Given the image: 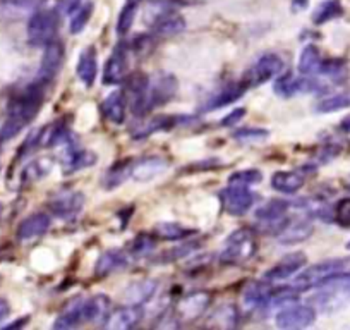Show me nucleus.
Here are the masks:
<instances>
[{
	"mask_svg": "<svg viewBox=\"0 0 350 330\" xmlns=\"http://www.w3.org/2000/svg\"><path fill=\"white\" fill-rule=\"evenodd\" d=\"M43 88H45V83L36 81L35 85L26 88L21 95L12 99V102L9 103L4 126L0 129V140L5 141L14 138L38 116L40 107L43 103Z\"/></svg>",
	"mask_w": 350,
	"mask_h": 330,
	"instance_id": "1",
	"label": "nucleus"
},
{
	"mask_svg": "<svg viewBox=\"0 0 350 330\" xmlns=\"http://www.w3.org/2000/svg\"><path fill=\"white\" fill-rule=\"evenodd\" d=\"M256 250H258V244H256L254 234L247 229H239L232 232L225 241L220 262L227 265L242 264V262H247L256 253Z\"/></svg>",
	"mask_w": 350,
	"mask_h": 330,
	"instance_id": "2",
	"label": "nucleus"
},
{
	"mask_svg": "<svg viewBox=\"0 0 350 330\" xmlns=\"http://www.w3.org/2000/svg\"><path fill=\"white\" fill-rule=\"evenodd\" d=\"M59 16L52 9H36L28 21V40L33 47H46L57 36Z\"/></svg>",
	"mask_w": 350,
	"mask_h": 330,
	"instance_id": "3",
	"label": "nucleus"
},
{
	"mask_svg": "<svg viewBox=\"0 0 350 330\" xmlns=\"http://www.w3.org/2000/svg\"><path fill=\"white\" fill-rule=\"evenodd\" d=\"M175 93H177V79L170 74H157L153 79H150L146 90V99H144L146 114L154 107L165 105L168 100L174 99Z\"/></svg>",
	"mask_w": 350,
	"mask_h": 330,
	"instance_id": "4",
	"label": "nucleus"
},
{
	"mask_svg": "<svg viewBox=\"0 0 350 330\" xmlns=\"http://www.w3.org/2000/svg\"><path fill=\"white\" fill-rule=\"evenodd\" d=\"M343 268H345V262L343 260L319 262V264L312 265V267L306 268L304 272L299 274V277L294 281V288H297V291H306V289L318 288L325 279H328L329 275L336 274V272H342Z\"/></svg>",
	"mask_w": 350,
	"mask_h": 330,
	"instance_id": "5",
	"label": "nucleus"
},
{
	"mask_svg": "<svg viewBox=\"0 0 350 330\" xmlns=\"http://www.w3.org/2000/svg\"><path fill=\"white\" fill-rule=\"evenodd\" d=\"M282 69H284V60L277 53H265L249 69L244 83L247 86L265 85L270 79H273L275 76H278Z\"/></svg>",
	"mask_w": 350,
	"mask_h": 330,
	"instance_id": "6",
	"label": "nucleus"
},
{
	"mask_svg": "<svg viewBox=\"0 0 350 330\" xmlns=\"http://www.w3.org/2000/svg\"><path fill=\"white\" fill-rule=\"evenodd\" d=\"M220 201L227 214L239 217V215H244L251 210V207L254 205V194L245 186H230L228 184V188L220 191Z\"/></svg>",
	"mask_w": 350,
	"mask_h": 330,
	"instance_id": "7",
	"label": "nucleus"
},
{
	"mask_svg": "<svg viewBox=\"0 0 350 330\" xmlns=\"http://www.w3.org/2000/svg\"><path fill=\"white\" fill-rule=\"evenodd\" d=\"M84 207V194L81 191H62L50 200V212L55 217L69 220L74 218Z\"/></svg>",
	"mask_w": 350,
	"mask_h": 330,
	"instance_id": "8",
	"label": "nucleus"
},
{
	"mask_svg": "<svg viewBox=\"0 0 350 330\" xmlns=\"http://www.w3.org/2000/svg\"><path fill=\"white\" fill-rule=\"evenodd\" d=\"M316 318V312L312 306L294 305L280 309L275 316V323L280 329H304L309 327Z\"/></svg>",
	"mask_w": 350,
	"mask_h": 330,
	"instance_id": "9",
	"label": "nucleus"
},
{
	"mask_svg": "<svg viewBox=\"0 0 350 330\" xmlns=\"http://www.w3.org/2000/svg\"><path fill=\"white\" fill-rule=\"evenodd\" d=\"M127 55H129V50H127L126 43H119L113 49L112 55L109 57L105 69H103V85H120L126 79Z\"/></svg>",
	"mask_w": 350,
	"mask_h": 330,
	"instance_id": "10",
	"label": "nucleus"
},
{
	"mask_svg": "<svg viewBox=\"0 0 350 330\" xmlns=\"http://www.w3.org/2000/svg\"><path fill=\"white\" fill-rule=\"evenodd\" d=\"M319 90H321V85L309 76L297 79L292 74H285V76L278 77L277 83H275V93L282 99H292L297 93H312L319 92Z\"/></svg>",
	"mask_w": 350,
	"mask_h": 330,
	"instance_id": "11",
	"label": "nucleus"
},
{
	"mask_svg": "<svg viewBox=\"0 0 350 330\" xmlns=\"http://www.w3.org/2000/svg\"><path fill=\"white\" fill-rule=\"evenodd\" d=\"M306 262H308V258H306V255L301 253V251L288 253L285 255L280 262H277L273 267L268 268L262 277H265V281L268 282L285 281V279L292 277V275H295L297 272H301V268L304 267Z\"/></svg>",
	"mask_w": 350,
	"mask_h": 330,
	"instance_id": "12",
	"label": "nucleus"
},
{
	"mask_svg": "<svg viewBox=\"0 0 350 330\" xmlns=\"http://www.w3.org/2000/svg\"><path fill=\"white\" fill-rule=\"evenodd\" d=\"M167 169L168 162L165 158L151 155V157H143L131 164V177L137 183H148L161 176Z\"/></svg>",
	"mask_w": 350,
	"mask_h": 330,
	"instance_id": "13",
	"label": "nucleus"
},
{
	"mask_svg": "<svg viewBox=\"0 0 350 330\" xmlns=\"http://www.w3.org/2000/svg\"><path fill=\"white\" fill-rule=\"evenodd\" d=\"M64 55H66V49L60 42L53 40L52 43L45 47V53L42 59V67H40L38 81L49 85L50 81L60 73V67L64 64Z\"/></svg>",
	"mask_w": 350,
	"mask_h": 330,
	"instance_id": "14",
	"label": "nucleus"
},
{
	"mask_svg": "<svg viewBox=\"0 0 350 330\" xmlns=\"http://www.w3.org/2000/svg\"><path fill=\"white\" fill-rule=\"evenodd\" d=\"M143 320V308L139 305H127L109 313L103 325L112 330H126L139 325Z\"/></svg>",
	"mask_w": 350,
	"mask_h": 330,
	"instance_id": "15",
	"label": "nucleus"
},
{
	"mask_svg": "<svg viewBox=\"0 0 350 330\" xmlns=\"http://www.w3.org/2000/svg\"><path fill=\"white\" fill-rule=\"evenodd\" d=\"M210 294L206 291H198L189 294L187 298H184L183 301H179L177 306V316L175 318L180 320H194L198 316H201L204 313V309L210 305Z\"/></svg>",
	"mask_w": 350,
	"mask_h": 330,
	"instance_id": "16",
	"label": "nucleus"
},
{
	"mask_svg": "<svg viewBox=\"0 0 350 330\" xmlns=\"http://www.w3.org/2000/svg\"><path fill=\"white\" fill-rule=\"evenodd\" d=\"M76 74L84 86H88V88L93 86V83L96 79V74H98V59H96L95 47H86L81 52L76 66Z\"/></svg>",
	"mask_w": 350,
	"mask_h": 330,
	"instance_id": "17",
	"label": "nucleus"
},
{
	"mask_svg": "<svg viewBox=\"0 0 350 330\" xmlns=\"http://www.w3.org/2000/svg\"><path fill=\"white\" fill-rule=\"evenodd\" d=\"M49 227L50 217L46 214L38 212V214H33L29 215V217H26L25 220L19 224L16 234H18V238L21 239V241H29V239L40 238V236L45 234V232L49 231Z\"/></svg>",
	"mask_w": 350,
	"mask_h": 330,
	"instance_id": "18",
	"label": "nucleus"
},
{
	"mask_svg": "<svg viewBox=\"0 0 350 330\" xmlns=\"http://www.w3.org/2000/svg\"><path fill=\"white\" fill-rule=\"evenodd\" d=\"M153 33L158 38H170V36L179 35L186 29V21L180 14H175V12H165L157 18V21L153 23Z\"/></svg>",
	"mask_w": 350,
	"mask_h": 330,
	"instance_id": "19",
	"label": "nucleus"
},
{
	"mask_svg": "<svg viewBox=\"0 0 350 330\" xmlns=\"http://www.w3.org/2000/svg\"><path fill=\"white\" fill-rule=\"evenodd\" d=\"M96 162V155L93 151L83 150L79 147H69L64 155V170L66 173H76L86 167H92Z\"/></svg>",
	"mask_w": 350,
	"mask_h": 330,
	"instance_id": "20",
	"label": "nucleus"
},
{
	"mask_svg": "<svg viewBox=\"0 0 350 330\" xmlns=\"http://www.w3.org/2000/svg\"><path fill=\"white\" fill-rule=\"evenodd\" d=\"M110 308V299L103 294H96L90 299H84L83 313H84V322L88 323H98L105 322L109 316Z\"/></svg>",
	"mask_w": 350,
	"mask_h": 330,
	"instance_id": "21",
	"label": "nucleus"
},
{
	"mask_svg": "<svg viewBox=\"0 0 350 330\" xmlns=\"http://www.w3.org/2000/svg\"><path fill=\"white\" fill-rule=\"evenodd\" d=\"M83 305L84 299H74L69 305L64 308V312L60 313L59 318L53 323V329L59 330H67V329H76L81 323H84V313H83Z\"/></svg>",
	"mask_w": 350,
	"mask_h": 330,
	"instance_id": "22",
	"label": "nucleus"
},
{
	"mask_svg": "<svg viewBox=\"0 0 350 330\" xmlns=\"http://www.w3.org/2000/svg\"><path fill=\"white\" fill-rule=\"evenodd\" d=\"M126 107H127V97L126 92H113L107 97L103 102V114L107 119L112 124H122L126 120Z\"/></svg>",
	"mask_w": 350,
	"mask_h": 330,
	"instance_id": "23",
	"label": "nucleus"
},
{
	"mask_svg": "<svg viewBox=\"0 0 350 330\" xmlns=\"http://www.w3.org/2000/svg\"><path fill=\"white\" fill-rule=\"evenodd\" d=\"M306 179L304 176H301L299 173H292V170H280V173H275L271 177V188L278 193L285 194H294L299 190H302Z\"/></svg>",
	"mask_w": 350,
	"mask_h": 330,
	"instance_id": "24",
	"label": "nucleus"
},
{
	"mask_svg": "<svg viewBox=\"0 0 350 330\" xmlns=\"http://www.w3.org/2000/svg\"><path fill=\"white\" fill-rule=\"evenodd\" d=\"M127 265V257L120 250H109L98 258L95 267V274L98 277H107L113 272L120 270Z\"/></svg>",
	"mask_w": 350,
	"mask_h": 330,
	"instance_id": "25",
	"label": "nucleus"
},
{
	"mask_svg": "<svg viewBox=\"0 0 350 330\" xmlns=\"http://www.w3.org/2000/svg\"><path fill=\"white\" fill-rule=\"evenodd\" d=\"M249 86L245 85L244 81H242V83H234V85L225 86V88L221 90L217 97H213V99H211V102L208 103L206 109L213 110V109H220V107L230 105V103L237 102V100L244 95L245 90Z\"/></svg>",
	"mask_w": 350,
	"mask_h": 330,
	"instance_id": "26",
	"label": "nucleus"
},
{
	"mask_svg": "<svg viewBox=\"0 0 350 330\" xmlns=\"http://www.w3.org/2000/svg\"><path fill=\"white\" fill-rule=\"evenodd\" d=\"M321 53H319L318 47L308 45L302 50L301 57H299L297 69L302 76H312V74H318L321 69Z\"/></svg>",
	"mask_w": 350,
	"mask_h": 330,
	"instance_id": "27",
	"label": "nucleus"
},
{
	"mask_svg": "<svg viewBox=\"0 0 350 330\" xmlns=\"http://www.w3.org/2000/svg\"><path fill=\"white\" fill-rule=\"evenodd\" d=\"M158 284L154 281H139L134 282L133 285H129L126 292V299L131 303V305H139L143 306L144 303L150 301L151 298L157 292Z\"/></svg>",
	"mask_w": 350,
	"mask_h": 330,
	"instance_id": "28",
	"label": "nucleus"
},
{
	"mask_svg": "<svg viewBox=\"0 0 350 330\" xmlns=\"http://www.w3.org/2000/svg\"><path fill=\"white\" fill-rule=\"evenodd\" d=\"M311 234L312 225L309 222H297V224H291L288 222L287 227L278 234V241L282 244H299V242L306 241Z\"/></svg>",
	"mask_w": 350,
	"mask_h": 330,
	"instance_id": "29",
	"label": "nucleus"
},
{
	"mask_svg": "<svg viewBox=\"0 0 350 330\" xmlns=\"http://www.w3.org/2000/svg\"><path fill=\"white\" fill-rule=\"evenodd\" d=\"M343 14V8L340 4V0H326L319 5L312 14V23L314 25H325V23L332 21V19L340 18Z\"/></svg>",
	"mask_w": 350,
	"mask_h": 330,
	"instance_id": "30",
	"label": "nucleus"
},
{
	"mask_svg": "<svg viewBox=\"0 0 350 330\" xmlns=\"http://www.w3.org/2000/svg\"><path fill=\"white\" fill-rule=\"evenodd\" d=\"M177 123V117H168V116H160L151 119L146 126H143L141 129H137L136 133L133 134L134 140H144V138L151 136L153 133H158V131L170 129L172 126H175Z\"/></svg>",
	"mask_w": 350,
	"mask_h": 330,
	"instance_id": "31",
	"label": "nucleus"
},
{
	"mask_svg": "<svg viewBox=\"0 0 350 330\" xmlns=\"http://www.w3.org/2000/svg\"><path fill=\"white\" fill-rule=\"evenodd\" d=\"M350 107V93H336V95L325 97L316 103V110L319 114L336 112V110L349 109Z\"/></svg>",
	"mask_w": 350,
	"mask_h": 330,
	"instance_id": "32",
	"label": "nucleus"
},
{
	"mask_svg": "<svg viewBox=\"0 0 350 330\" xmlns=\"http://www.w3.org/2000/svg\"><path fill=\"white\" fill-rule=\"evenodd\" d=\"M270 289L268 285L262 284H251L242 294L245 306L249 308H259V306H267L268 294H270Z\"/></svg>",
	"mask_w": 350,
	"mask_h": 330,
	"instance_id": "33",
	"label": "nucleus"
},
{
	"mask_svg": "<svg viewBox=\"0 0 350 330\" xmlns=\"http://www.w3.org/2000/svg\"><path fill=\"white\" fill-rule=\"evenodd\" d=\"M131 160H122L117 162L116 165H112V169L107 173L105 176V188L107 190H113L119 184H122L127 177H131Z\"/></svg>",
	"mask_w": 350,
	"mask_h": 330,
	"instance_id": "34",
	"label": "nucleus"
},
{
	"mask_svg": "<svg viewBox=\"0 0 350 330\" xmlns=\"http://www.w3.org/2000/svg\"><path fill=\"white\" fill-rule=\"evenodd\" d=\"M288 210V203L284 200H271L259 207L256 210V218L261 220H275V218L285 217V212Z\"/></svg>",
	"mask_w": 350,
	"mask_h": 330,
	"instance_id": "35",
	"label": "nucleus"
},
{
	"mask_svg": "<svg viewBox=\"0 0 350 330\" xmlns=\"http://www.w3.org/2000/svg\"><path fill=\"white\" fill-rule=\"evenodd\" d=\"M93 12V4L92 2H84V4H79L72 12H70V33L72 35H77L84 29V26L88 25L90 18H92Z\"/></svg>",
	"mask_w": 350,
	"mask_h": 330,
	"instance_id": "36",
	"label": "nucleus"
},
{
	"mask_svg": "<svg viewBox=\"0 0 350 330\" xmlns=\"http://www.w3.org/2000/svg\"><path fill=\"white\" fill-rule=\"evenodd\" d=\"M189 229H186L184 225L177 224V222H163V224L157 225V234L158 238L167 239V241H180V239L191 236Z\"/></svg>",
	"mask_w": 350,
	"mask_h": 330,
	"instance_id": "37",
	"label": "nucleus"
},
{
	"mask_svg": "<svg viewBox=\"0 0 350 330\" xmlns=\"http://www.w3.org/2000/svg\"><path fill=\"white\" fill-rule=\"evenodd\" d=\"M42 0H0V8L8 14H25L35 12L40 8Z\"/></svg>",
	"mask_w": 350,
	"mask_h": 330,
	"instance_id": "38",
	"label": "nucleus"
},
{
	"mask_svg": "<svg viewBox=\"0 0 350 330\" xmlns=\"http://www.w3.org/2000/svg\"><path fill=\"white\" fill-rule=\"evenodd\" d=\"M136 9L137 2H131V0L124 5V9L119 14V19H117V35L126 36L129 33V29L133 28L134 18H136Z\"/></svg>",
	"mask_w": 350,
	"mask_h": 330,
	"instance_id": "39",
	"label": "nucleus"
},
{
	"mask_svg": "<svg viewBox=\"0 0 350 330\" xmlns=\"http://www.w3.org/2000/svg\"><path fill=\"white\" fill-rule=\"evenodd\" d=\"M262 179V174L258 169H245L234 173L228 177V184L230 186H252V184H259Z\"/></svg>",
	"mask_w": 350,
	"mask_h": 330,
	"instance_id": "40",
	"label": "nucleus"
},
{
	"mask_svg": "<svg viewBox=\"0 0 350 330\" xmlns=\"http://www.w3.org/2000/svg\"><path fill=\"white\" fill-rule=\"evenodd\" d=\"M268 131L261 129V127H242V129L235 131L234 140L239 143H256V141H262L268 138Z\"/></svg>",
	"mask_w": 350,
	"mask_h": 330,
	"instance_id": "41",
	"label": "nucleus"
},
{
	"mask_svg": "<svg viewBox=\"0 0 350 330\" xmlns=\"http://www.w3.org/2000/svg\"><path fill=\"white\" fill-rule=\"evenodd\" d=\"M154 248V239L151 234H146V232H141L139 236H136V239L131 244V253L134 257H144V255L150 253Z\"/></svg>",
	"mask_w": 350,
	"mask_h": 330,
	"instance_id": "42",
	"label": "nucleus"
},
{
	"mask_svg": "<svg viewBox=\"0 0 350 330\" xmlns=\"http://www.w3.org/2000/svg\"><path fill=\"white\" fill-rule=\"evenodd\" d=\"M52 165L46 160H36L33 164H29L28 167L23 173V179L26 181H40L43 176H46Z\"/></svg>",
	"mask_w": 350,
	"mask_h": 330,
	"instance_id": "43",
	"label": "nucleus"
},
{
	"mask_svg": "<svg viewBox=\"0 0 350 330\" xmlns=\"http://www.w3.org/2000/svg\"><path fill=\"white\" fill-rule=\"evenodd\" d=\"M345 73H347V66H345V62L340 59L323 60L321 69H319V74H323V76H328V77H335V79H338V77Z\"/></svg>",
	"mask_w": 350,
	"mask_h": 330,
	"instance_id": "44",
	"label": "nucleus"
},
{
	"mask_svg": "<svg viewBox=\"0 0 350 330\" xmlns=\"http://www.w3.org/2000/svg\"><path fill=\"white\" fill-rule=\"evenodd\" d=\"M335 220L343 227H350V198H343L336 203Z\"/></svg>",
	"mask_w": 350,
	"mask_h": 330,
	"instance_id": "45",
	"label": "nucleus"
},
{
	"mask_svg": "<svg viewBox=\"0 0 350 330\" xmlns=\"http://www.w3.org/2000/svg\"><path fill=\"white\" fill-rule=\"evenodd\" d=\"M244 116H245V109H234V110H230V114H227V116L221 119L220 124L224 127H230V126H234V124L241 123V119Z\"/></svg>",
	"mask_w": 350,
	"mask_h": 330,
	"instance_id": "46",
	"label": "nucleus"
},
{
	"mask_svg": "<svg viewBox=\"0 0 350 330\" xmlns=\"http://www.w3.org/2000/svg\"><path fill=\"white\" fill-rule=\"evenodd\" d=\"M9 312H11V308H9V303L5 301V299H0V322L8 318Z\"/></svg>",
	"mask_w": 350,
	"mask_h": 330,
	"instance_id": "47",
	"label": "nucleus"
},
{
	"mask_svg": "<svg viewBox=\"0 0 350 330\" xmlns=\"http://www.w3.org/2000/svg\"><path fill=\"white\" fill-rule=\"evenodd\" d=\"M340 129H342L343 133L350 134V116H347L345 119L342 120V124H340Z\"/></svg>",
	"mask_w": 350,
	"mask_h": 330,
	"instance_id": "48",
	"label": "nucleus"
},
{
	"mask_svg": "<svg viewBox=\"0 0 350 330\" xmlns=\"http://www.w3.org/2000/svg\"><path fill=\"white\" fill-rule=\"evenodd\" d=\"M308 5V0H294V9H304Z\"/></svg>",
	"mask_w": 350,
	"mask_h": 330,
	"instance_id": "49",
	"label": "nucleus"
},
{
	"mask_svg": "<svg viewBox=\"0 0 350 330\" xmlns=\"http://www.w3.org/2000/svg\"><path fill=\"white\" fill-rule=\"evenodd\" d=\"M347 250H350V241L347 242Z\"/></svg>",
	"mask_w": 350,
	"mask_h": 330,
	"instance_id": "50",
	"label": "nucleus"
},
{
	"mask_svg": "<svg viewBox=\"0 0 350 330\" xmlns=\"http://www.w3.org/2000/svg\"><path fill=\"white\" fill-rule=\"evenodd\" d=\"M0 215H2V205H0Z\"/></svg>",
	"mask_w": 350,
	"mask_h": 330,
	"instance_id": "51",
	"label": "nucleus"
},
{
	"mask_svg": "<svg viewBox=\"0 0 350 330\" xmlns=\"http://www.w3.org/2000/svg\"><path fill=\"white\" fill-rule=\"evenodd\" d=\"M131 2H139V0H131Z\"/></svg>",
	"mask_w": 350,
	"mask_h": 330,
	"instance_id": "52",
	"label": "nucleus"
}]
</instances>
